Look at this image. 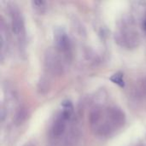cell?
<instances>
[{
  "label": "cell",
  "instance_id": "6da1fadb",
  "mask_svg": "<svg viewBox=\"0 0 146 146\" xmlns=\"http://www.w3.org/2000/svg\"><path fill=\"white\" fill-rule=\"evenodd\" d=\"M124 122V113L115 107L96 108L90 114V124L98 135H110L113 131L122 127Z\"/></svg>",
  "mask_w": 146,
  "mask_h": 146
},
{
  "label": "cell",
  "instance_id": "7a4b0ae2",
  "mask_svg": "<svg viewBox=\"0 0 146 146\" xmlns=\"http://www.w3.org/2000/svg\"><path fill=\"white\" fill-rule=\"evenodd\" d=\"M44 63L47 69L54 74H61L62 73V62L57 54L53 50L47 51L45 55Z\"/></svg>",
  "mask_w": 146,
  "mask_h": 146
},
{
  "label": "cell",
  "instance_id": "3957f363",
  "mask_svg": "<svg viewBox=\"0 0 146 146\" xmlns=\"http://www.w3.org/2000/svg\"><path fill=\"white\" fill-rule=\"evenodd\" d=\"M11 25L14 33L17 36L21 35L23 32L24 23L21 13L17 9H13L11 11Z\"/></svg>",
  "mask_w": 146,
  "mask_h": 146
},
{
  "label": "cell",
  "instance_id": "277c9868",
  "mask_svg": "<svg viewBox=\"0 0 146 146\" xmlns=\"http://www.w3.org/2000/svg\"><path fill=\"white\" fill-rule=\"evenodd\" d=\"M66 128V124H65V120L62 118H58L53 124L52 126V134L54 137H60L65 131Z\"/></svg>",
  "mask_w": 146,
  "mask_h": 146
},
{
  "label": "cell",
  "instance_id": "5b68a950",
  "mask_svg": "<svg viewBox=\"0 0 146 146\" xmlns=\"http://www.w3.org/2000/svg\"><path fill=\"white\" fill-rule=\"evenodd\" d=\"M56 44L58 48L62 51L68 50L69 49V40L64 33H58L56 36Z\"/></svg>",
  "mask_w": 146,
  "mask_h": 146
},
{
  "label": "cell",
  "instance_id": "8992f818",
  "mask_svg": "<svg viewBox=\"0 0 146 146\" xmlns=\"http://www.w3.org/2000/svg\"><path fill=\"white\" fill-rule=\"evenodd\" d=\"M110 80L114 83L119 85L120 86H124V81H123V75H122V74H120V73L115 74H114L110 78Z\"/></svg>",
  "mask_w": 146,
  "mask_h": 146
},
{
  "label": "cell",
  "instance_id": "52a82bcc",
  "mask_svg": "<svg viewBox=\"0 0 146 146\" xmlns=\"http://www.w3.org/2000/svg\"><path fill=\"white\" fill-rule=\"evenodd\" d=\"M25 116H26V114H25L24 110L20 111L19 114H17V115H16V120L18 121V123L22 122V121L25 119Z\"/></svg>",
  "mask_w": 146,
  "mask_h": 146
},
{
  "label": "cell",
  "instance_id": "ba28073f",
  "mask_svg": "<svg viewBox=\"0 0 146 146\" xmlns=\"http://www.w3.org/2000/svg\"><path fill=\"white\" fill-rule=\"evenodd\" d=\"M143 27H144L145 30H146V19L144 21V22H143Z\"/></svg>",
  "mask_w": 146,
  "mask_h": 146
}]
</instances>
